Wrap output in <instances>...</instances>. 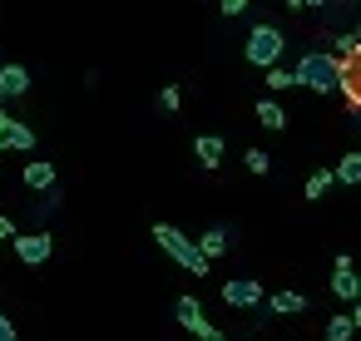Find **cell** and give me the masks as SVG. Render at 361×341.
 <instances>
[{"instance_id": "26", "label": "cell", "mask_w": 361, "mask_h": 341, "mask_svg": "<svg viewBox=\"0 0 361 341\" xmlns=\"http://www.w3.org/2000/svg\"><path fill=\"white\" fill-rule=\"evenodd\" d=\"M0 119H6V99H0Z\"/></svg>"}, {"instance_id": "3", "label": "cell", "mask_w": 361, "mask_h": 341, "mask_svg": "<svg viewBox=\"0 0 361 341\" xmlns=\"http://www.w3.org/2000/svg\"><path fill=\"white\" fill-rule=\"evenodd\" d=\"M282 50H287V35L262 20V25H252V35H247V45H243V60L257 65V70H267V65H282Z\"/></svg>"}, {"instance_id": "11", "label": "cell", "mask_w": 361, "mask_h": 341, "mask_svg": "<svg viewBox=\"0 0 361 341\" xmlns=\"http://www.w3.org/2000/svg\"><path fill=\"white\" fill-rule=\"evenodd\" d=\"M173 311H178V321H183L193 336L208 326V316H203V302H198V297H178V306H173Z\"/></svg>"}, {"instance_id": "14", "label": "cell", "mask_w": 361, "mask_h": 341, "mask_svg": "<svg viewBox=\"0 0 361 341\" xmlns=\"http://www.w3.org/2000/svg\"><path fill=\"white\" fill-rule=\"evenodd\" d=\"M331 292H336L341 302H356V297H361V282H356V272H351V267H336V277H331Z\"/></svg>"}, {"instance_id": "12", "label": "cell", "mask_w": 361, "mask_h": 341, "mask_svg": "<svg viewBox=\"0 0 361 341\" xmlns=\"http://www.w3.org/2000/svg\"><path fill=\"white\" fill-rule=\"evenodd\" d=\"M193 247H198L208 262H213V257H223V252H228V228H208V232H203Z\"/></svg>"}, {"instance_id": "8", "label": "cell", "mask_w": 361, "mask_h": 341, "mask_svg": "<svg viewBox=\"0 0 361 341\" xmlns=\"http://www.w3.org/2000/svg\"><path fill=\"white\" fill-rule=\"evenodd\" d=\"M25 188L50 193V188H55V163H50V159H30V163H25Z\"/></svg>"}, {"instance_id": "2", "label": "cell", "mask_w": 361, "mask_h": 341, "mask_svg": "<svg viewBox=\"0 0 361 341\" xmlns=\"http://www.w3.org/2000/svg\"><path fill=\"white\" fill-rule=\"evenodd\" d=\"M292 75H297V85H307V89H317V94H331V89H336V75H341V60H336V55H322V50H307Z\"/></svg>"}, {"instance_id": "7", "label": "cell", "mask_w": 361, "mask_h": 341, "mask_svg": "<svg viewBox=\"0 0 361 341\" xmlns=\"http://www.w3.org/2000/svg\"><path fill=\"white\" fill-rule=\"evenodd\" d=\"M30 94V70L25 65H0V99H20Z\"/></svg>"}, {"instance_id": "16", "label": "cell", "mask_w": 361, "mask_h": 341, "mask_svg": "<svg viewBox=\"0 0 361 341\" xmlns=\"http://www.w3.org/2000/svg\"><path fill=\"white\" fill-rule=\"evenodd\" d=\"M262 85H267L272 94H282V89H292V85H297V75H292V70H282V65H267V70H262Z\"/></svg>"}, {"instance_id": "20", "label": "cell", "mask_w": 361, "mask_h": 341, "mask_svg": "<svg viewBox=\"0 0 361 341\" xmlns=\"http://www.w3.org/2000/svg\"><path fill=\"white\" fill-rule=\"evenodd\" d=\"M178 104H183L178 85H164V89H159V109H178Z\"/></svg>"}, {"instance_id": "27", "label": "cell", "mask_w": 361, "mask_h": 341, "mask_svg": "<svg viewBox=\"0 0 361 341\" xmlns=\"http://www.w3.org/2000/svg\"><path fill=\"white\" fill-rule=\"evenodd\" d=\"M302 6H322V0H302Z\"/></svg>"}, {"instance_id": "19", "label": "cell", "mask_w": 361, "mask_h": 341, "mask_svg": "<svg viewBox=\"0 0 361 341\" xmlns=\"http://www.w3.org/2000/svg\"><path fill=\"white\" fill-rule=\"evenodd\" d=\"M267 168H272V154H267V149H247V173H257V178H262Z\"/></svg>"}, {"instance_id": "25", "label": "cell", "mask_w": 361, "mask_h": 341, "mask_svg": "<svg viewBox=\"0 0 361 341\" xmlns=\"http://www.w3.org/2000/svg\"><path fill=\"white\" fill-rule=\"evenodd\" d=\"M11 237H16V223H11V218H0V242H11Z\"/></svg>"}, {"instance_id": "22", "label": "cell", "mask_w": 361, "mask_h": 341, "mask_svg": "<svg viewBox=\"0 0 361 341\" xmlns=\"http://www.w3.org/2000/svg\"><path fill=\"white\" fill-rule=\"evenodd\" d=\"M247 6H252V0H218V11H223V16H243Z\"/></svg>"}, {"instance_id": "18", "label": "cell", "mask_w": 361, "mask_h": 341, "mask_svg": "<svg viewBox=\"0 0 361 341\" xmlns=\"http://www.w3.org/2000/svg\"><path fill=\"white\" fill-rule=\"evenodd\" d=\"M326 188H331V173H326V168L307 178V198H312V203H322V198H326Z\"/></svg>"}, {"instance_id": "1", "label": "cell", "mask_w": 361, "mask_h": 341, "mask_svg": "<svg viewBox=\"0 0 361 341\" xmlns=\"http://www.w3.org/2000/svg\"><path fill=\"white\" fill-rule=\"evenodd\" d=\"M154 242H159V247H164L183 272H193V277H203V272H208V257H203V252L193 247V237H188V232H178L173 223H154Z\"/></svg>"}, {"instance_id": "6", "label": "cell", "mask_w": 361, "mask_h": 341, "mask_svg": "<svg viewBox=\"0 0 361 341\" xmlns=\"http://www.w3.org/2000/svg\"><path fill=\"white\" fill-rule=\"evenodd\" d=\"M223 302L247 311V306H257V302H262V287H257L252 277H228V282H223Z\"/></svg>"}, {"instance_id": "23", "label": "cell", "mask_w": 361, "mask_h": 341, "mask_svg": "<svg viewBox=\"0 0 361 341\" xmlns=\"http://www.w3.org/2000/svg\"><path fill=\"white\" fill-rule=\"evenodd\" d=\"M0 341H20V331H16V321L0 311Z\"/></svg>"}, {"instance_id": "9", "label": "cell", "mask_w": 361, "mask_h": 341, "mask_svg": "<svg viewBox=\"0 0 361 341\" xmlns=\"http://www.w3.org/2000/svg\"><path fill=\"white\" fill-rule=\"evenodd\" d=\"M257 124L272 129V134H282V129H287V109H282L272 94H262V99H257Z\"/></svg>"}, {"instance_id": "5", "label": "cell", "mask_w": 361, "mask_h": 341, "mask_svg": "<svg viewBox=\"0 0 361 341\" xmlns=\"http://www.w3.org/2000/svg\"><path fill=\"white\" fill-rule=\"evenodd\" d=\"M0 149H11V154H30V149H35V129L6 114V119H0Z\"/></svg>"}, {"instance_id": "24", "label": "cell", "mask_w": 361, "mask_h": 341, "mask_svg": "<svg viewBox=\"0 0 361 341\" xmlns=\"http://www.w3.org/2000/svg\"><path fill=\"white\" fill-rule=\"evenodd\" d=\"M198 341H228V336H223V331H218V326H213V321H208V326H203V331H198Z\"/></svg>"}, {"instance_id": "10", "label": "cell", "mask_w": 361, "mask_h": 341, "mask_svg": "<svg viewBox=\"0 0 361 341\" xmlns=\"http://www.w3.org/2000/svg\"><path fill=\"white\" fill-rule=\"evenodd\" d=\"M193 154H198L203 168H218V163H223V139H218V134H198V139H193Z\"/></svg>"}, {"instance_id": "21", "label": "cell", "mask_w": 361, "mask_h": 341, "mask_svg": "<svg viewBox=\"0 0 361 341\" xmlns=\"http://www.w3.org/2000/svg\"><path fill=\"white\" fill-rule=\"evenodd\" d=\"M336 55L351 60V55H356V35H336Z\"/></svg>"}, {"instance_id": "15", "label": "cell", "mask_w": 361, "mask_h": 341, "mask_svg": "<svg viewBox=\"0 0 361 341\" xmlns=\"http://www.w3.org/2000/svg\"><path fill=\"white\" fill-rule=\"evenodd\" d=\"M267 306L277 316H297V311H307V297L302 292H277V297H267Z\"/></svg>"}, {"instance_id": "13", "label": "cell", "mask_w": 361, "mask_h": 341, "mask_svg": "<svg viewBox=\"0 0 361 341\" xmlns=\"http://www.w3.org/2000/svg\"><path fill=\"white\" fill-rule=\"evenodd\" d=\"M361 326V311H341L326 321V341H351V331Z\"/></svg>"}, {"instance_id": "17", "label": "cell", "mask_w": 361, "mask_h": 341, "mask_svg": "<svg viewBox=\"0 0 361 341\" xmlns=\"http://www.w3.org/2000/svg\"><path fill=\"white\" fill-rule=\"evenodd\" d=\"M331 183H361V154H341V163H336Z\"/></svg>"}, {"instance_id": "4", "label": "cell", "mask_w": 361, "mask_h": 341, "mask_svg": "<svg viewBox=\"0 0 361 341\" xmlns=\"http://www.w3.org/2000/svg\"><path fill=\"white\" fill-rule=\"evenodd\" d=\"M11 242H16V257H20L25 267H45L50 252H55V237H50V232H16Z\"/></svg>"}]
</instances>
